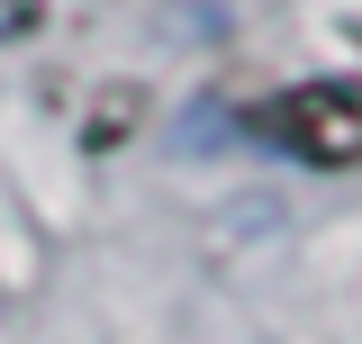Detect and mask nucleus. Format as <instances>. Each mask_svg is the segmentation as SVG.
Returning <instances> with one entry per match:
<instances>
[{
    "label": "nucleus",
    "mask_w": 362,
    "mask_h": 344,
    "mask_svg": "<svg viewBox=\"0 0 362 344\" xmlns=\"http://www.w3.org/2000/svg\"><path fill=\"white\" fill-rule=\"evenodd\" d=\"M245 136L290 154V164L344 172V164H362V82H290L245 109Z\"/></svg>",
    "instance_id": "1"
}]
</instances>
